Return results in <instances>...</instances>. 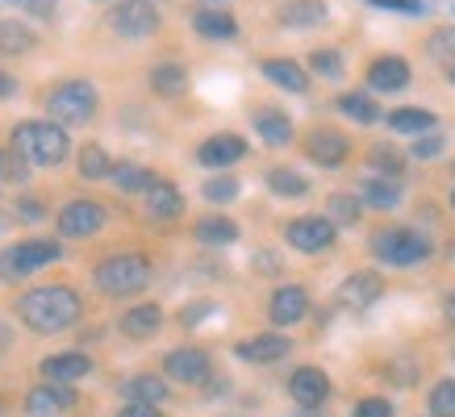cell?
I'll list each match as a JSON object with an SVG mask.
<instances>
[{"mask_svg":"<svg viewBox=\"0 0 455 417\" xmlns=\"http://www.w3.org/2000/svg\"><path fill=\"white\" fill-rule=\"evenodd\" d=\"M451 205H455V193H451Z\"/></svg>","mask_w":455,"mask_h":417,"instance_id":"53","label":"cell"},{"mask_svg":"<svg viewBox=\"0 0 455 417\" xmlns=\"http://www.w3.org/2000/svg\"><path fill=\"white\" fill-rule=\"evenodd\" d=\"M100 225H105V205H97V201H71L59 213V234L63 238H88L97 234Z\"/></svg>","mask_w":455,"mask_h":417,"instance_id":"10","label":"cell"},{"mask_svg":"<svg viewBox=\"0 0 455 417\" xmlns=\"http://www.w3.org/2000/svg\"><path fill=\"white\" fill-rule=\"evenodd\" d=\"M209 309H213V305H193V313H188L184 321H201V318H209Z\"/></svg>","mask_w":455,"mask_h":417,"instance_id":"50","label":"cell"},{"mask_svg":"<svg viewBox=\"0 0 455 417\" xmlns=\"http://www.w3.org/2000/svg\"><path fill=\"white\" fill-rule=\"evenodd\" d=\"M368 159H372V167L376 171H388V176H393V180H397L401 176V154L397 151H388V146H372V154H368Z\"/></svg>","mask_w":455,"mask_h":417,"instance_id":"41","label":"cell"},{"mask_svg":"<svg viewBox=\"0 0 455 417\" xmlns=\"http://www.w3.org/2000/svg\"><path fill=\"white\" fill-rule=\"evenodd\" d=\"M388 125H393L397 134H427V130H435V113L410 105V109H397V113H393V117H388Z\"/></svg>","mask_w":455,"mask_h":417,"instance_id":"31","label":"cell"},{"mask_svg":"<svg viewBox=\"0 0 455 417\" xmlns=\"http://www.w3.org/2000/svg\"><path fill=\"white\" fill-rule=\"evenodd\" d=\"M164 375H172L176 384H201L209 375V355L201 347H180L164 359Z\"/></svg>","mask_w":455,"mask_h":417,"instance_id":"12","label":"cell"},{"mask_svg":"<svg viewBox=\"0 0 455 417\" xmlns=\"http://www.w3.org/2000/svg\"><path fill=\"white\" fill-rule=\"evenodd\" d=\"M292 350V342L284 338V334H255V338H247V342H238L235 355L247 363H280L284 355Z\"/></svg>","mask_w":455,"mask_h":417,"instance_id":"17","label":"cell"},{"mask_svg":"<svg viewBox=\"0 0 455 417\" xmlns=\"http://www.w3.org/2000/svg\"><path fill=\"white\" fill-rule=\"evenodd\" d=\"M263 75L284 88V92H305L309 88V75H305L301 63H292V59H263Z\"/></svg>","mask_w":455,"mask_h":417,"instance_id":"22","label":"cell"},{"mask_svg":"<svg viewBox=\"0 0 455 417\" xmlns=\"http://www.w3.org/2000/svg\"><path fill=\"white\" fill-rule=\"evenodd\" d=\"M255 130H259V138L267 142V146H289L292 142V122L284 117V113H276V109L255 113Z\"/></svg>","mask_w":455,"mask_h":417,"instance_id":"28","label":"cell"},{"mask_svg":"<svg viewBox=\"0 0 455 417\" xmlns=\"http://www.w3.org/2000/svg\"><path fill=\"white\" fill-rule=\"evenodd\" d=\"M0 4H4V0H0Z\"/></svg>","mask_w":455,"mask_h":417,"instance_id":"54","label":"cell"},{"mask_svg":"<svg viewBox=\"0 0 455 417\" xmlns=\"http://www.w3.org/2000/svg\"><path fill=\"white\" fill-rule=\"evenodd\" d=\"M80 292L68 284H46V288H34L17 301V313L34 334H63L68 326L80 321Z\"/></svg>","mask_w":455,"mask_h":417,"instance_id":"1","label":"cell"},{"mask_svg":"<svg viewBox=\"0 0 455 417\" xmlns=\"http://www.w3.org/2000/svg\"><path fill=\"white\" fill-rule=\"evenodd\" d=\"M284 238H289V247L301 250V255H322V250H331V242H334V222H326V217H297V222H289Z\"/></svg>","mask_w":455,"mask_h":417,"instance_id":"8","label":"cell"},{"mask_svg":"<svg viewBox=\"0 0 455 417\" xmlns=\"http://www.w3.org/2000/svg\"><path fill=\"white\" fill-rule=\"evenodd\" d=\"M326 208H331V217H326V222H339V225H355L359 222V196L334 193L331 201H326Z\"/></svg>","mask_w":455,"mask_h":417,"instance_id":"36","label":"cell"},{"mask_svg":"<svg viewBox=\"0 0 455 417\" xmlns=\"http://www.w3.org/2000/svg\"><path fill=\"white\" fill-rule=\"evenodd\" d=\"M439 151H443V138H439V134H427V138L414 142V154H418V159H435Z\"/></svg>","mask_w":455,"mask_h":417,"instance_id":"46","label":"cell"},{"mask_svg":"<svg viewBox=\"0 0 455 417\" xmlns=\"http://www.w3.org/2000/svg\"><path fill=\"white\" fill-rule=\"evenodd\" d=\"M447 321H451V326H455V292H451V296H447Z\"/></svg>","mask_w":455,"mask_h":417,"instance_id":"51","label":"cell"},{"mask_svg":"<svg viewBox=\"0 0 455 417\" xmlns=\"http://www.w3.org/2000/svg\"><path fill=\"white\" fill-rule=\"evenodd\" d=\"M63 247L51 242V238H26V242H13V247L0 250V279H26L34 276L38 267L55 264Z\"/></svg>","mask_w":455,"mask_h":417,"instance_id":"5","label":"cell"},{"mask_svg":"<svg viewBox=\"0 0 455 417\" xmlns=\"http://www.w3.org/2000/svg\"><path fill=\"white\" fill-rule=\"evenodd\" d=\"M151 284V259L147 255H109L97 264V288L105 296H134Z\"/></svg>","mask_w":455,"mask_h":417,"instance_id":"4","label":"cell"},{"mask_svg":"<svg viewBox=\"0 0 455 417\" xmlns=\"http://www.w3.org/2000/svg\"><path fill=\"white\" fill-rule=\"evenodd\" d=\"M109 29L125 42H142L159 29V9L151 0H122L109 9Z\"/></svg>","mask_w":455,"mask_h":417,"instance_id":"7","label":"cell"},{"mask_svg":"<svg viewBox=\"0 0 455 417\" xmlns=\"http://www.w3.org/2000/svg\"><path fill=\"white\" fill-rule=\"evenodd\" d=\"M372 255L388 267H414L430 255V242L418 230H385L372 238Z\"/></svg>","mask_w":455,"mask_h":417,"instance_id":"6","label":"cell"},{"mask_svg":"<svg viewBox=\"0 0 455 417\" xmlns=\"http://www.w3.org/2000/svg\"><path fill=\"white\" fill-rule=\"evenodd\" d=\"M289 397L301 409H322V405L331 401V375L322 372V367H297L289 375Z\"/></svg>","mask_w":455,"mask_h":417,"instance_id":"9","label":"cell"},{"mask_svg":"<svg viewBox=\"0 0 455 417\" xmlns=\"http://www.w3.org/2000/svg\"><path fill=\"white\" fill-rule=\"evenodd\" d=\"M305 154H309L317 167H339L347 154H351V142H347V134H339V130H314V134L305 138Z\"/></svg>","mask_w":455,"mask_h":417,"instance_id":"14","label":"cell"},{"mask_svg":"<svg viewBox=\"0 0 455 417\" xmlns=\"http://www.w3.org/2000/svg\"><path fill=\"white\" fill-rule=\"evenodd\" d=\"M368 83H372L376 92H401V88L410 83V63L397 55L376 59L372 67H368Z\"/></svg>","mask_w":455,"mask_h":417,"instance_id":"20","label":"cell"},{"mask_svg":"<svg viewBox=\"0 0 455 417\" xmlns=\"http://www.w3.org/2000/svg\"><path fill=\"white\" fill-rule=\"evenodd\" d=\"M159 326H164V309L159 305H134V309H125V318H122L125 338H151V334H159Z\"/></svg>","mask_w":455,"mask_h":417,"instance_id":"23","label":"cell"},{"mask_svg":"<svg viewBox=\"0 0 455 417\" xmlns=\"http://www.w3.org/2000/svg\"><path fill=\"white\" fill-rule=\"evenodd\" d=\"M42 375L51 384H76L84 375H92V359L84 350H63V355H46L42 359Z\"/></svg>","mask_w":455,"mask_h":417,"instance_id":"15","label":"cell"},{"mask_svg":"<svg viewBox=\"0 0 455 417\" xmlns=\"http://www.w3.org/2000/svg\"><path fill=\"white\" fill-rule=\"evenodd\" d=\"M359 196L368 201L372 208H397L401 205V184L393 180V176H368L363 180V188H359Z\"/></svg>","mask_w":455,"mask_h":417,"instance_id":"25","label":"cell"},{"mask_svg":"<svg viewBox=\"0 0 455 417\" xmlns=\"http://www.w3.org/2000/svg\"><path fill=\"white\" fill-rule=\"evenodd\" d=\"M243 154H247V142L238 138V134H213V138L201 142L196 159L205 167H230V163H238Z\"/></svg>","mask_w":455,"mask_h":417,"instance_id":"19","label":"cell"},{"mask_svg":"<svg viewBox=\"0 0 455 417\" xmlns=\"http://www.w3.org/2000/svg\"><path fill=\"white\" fill-rule=\"evenodd\" d=\"M21 213H17V217H21V222H42V217H46V208L38 205V201H21Z\"/></svg>","mask_w":455,"mask_h":417,"instance_id":"48","label":"cell"},{"mask_svg":"<svg viewBox=\"0 0 455 417\" xmlns=\"http://www.w3.org/2000/svg\"><path fill=\"white\" fill-rule=\"evenodd\" d=\"M451 83H455V67H451Z\"/></svg>","mask_w":455,"mask_h":417,"instance_id":"52","label":"cell"},{"mask_svg":"<svg viewBox=\"0 0 455 417\" xmlns=\"http://www.w3.org/2000/svg\"><path fill=\"white\" fill-rule=\"evenodd\" d=\"M76 405V392L68 389V384H38V389L26 397V413L29 417H63Z\"/></svg>","mask_w":455,"mask_h":417,"instance_id":"13","label":"cell"},{"mask_svg":"<svg viewBox=\"0 0 455 417\" xmlns=\"http://www.w3.org/2000/svg\"><path fill=\"white\" fill-rule=\"evenodd\" d=\"M309 71H317L322 80H339L343 75V55L339 51H314L309 55Z\"/></svg>","mask_w":455,"mask_h":417,"instance_id":"39","label":"cell"},{"mask_svg":"<svg viewBox=\"0 0 455 417\" xmlns=\"http://www.w3.org/2000/svg\"><path fill=\"white\" fill-rule=\"evenodd\" d=\"M339 109H343L351 122H359V125L380 122V105H376L372 97H363V92H347V97H339Z\"/></svg>","mask_w":455,"mask_h":417,"instance_id":"32","label":"cell"},{"mask_svg":"<svg viewBox=\"0 0 455 417\" xmlns=\"http://www.w3.org/2000/svg\"><path fill=\"white\" fill-rule=\"evenodd\" d=\"M351 417H393V405L385 397H363V401L351 409Z\"/></svg>","mask_w":455,"mask_h":417,"instance_id":"42","label":"cell"},{"mask_svg":"<svg viewBox=\"0 0 455 417\" xmlns=\"http://www.w3.org/2000/svg\"><path fill=\"white\" fill-rule=\"evenodd\" d=\"M147 213L159 217V222H176L180 213H184V196H180L176 184H167L155 176V180L147 184Z\"/></svg>","mask_w":455,"mask_h":417,"instance_id":"18","label":"cell"},{"mask_svg":"<svg viewBox=\"0 0 455 417\" xmlns=\"http://www.w3.org/2000/svg\"><path fill=\"white\" fill-rule=\"evenodd\" d=\"M0 180H9V184L29 180V163L13 151V146H4V151H0Z\"/></svg>","mask_w":455,"mask_h":417,"instance_id":"38","label":"cell"},{"mask_svg":"<svg viewBox=\"0 0 455 417\" xmlns=\"http://www.w3.org/2000/svg\"><path fill=\"white\" fill-rule=\"evenodd\" d=\"M29 167H55L68 159V130L59 122H21L9 142Z\"/></svg>","mask_w":455,"mask_h":417,"instance_id":"2","label":"cell"},{"mask_svg":"<svg viewBox=\"0 0 455 417\" xmlns=\"http://www.w3.org/2000/svg\"><path fill=\"white\" fill-rule=\"evenodd\" d=\"M196 238L205 242V247H230V242H238V225L230 222V217H201L196 222Z\"/></svg>","mask_w":455,"mask_h":417,"instance_id":"29","label":"cell"},{"mask_svg":"<svg viewBox=\"0 0 455 417\" xmlns=\"http://www.w3.org/2000/svg\"><path fill=\"white\" fill-rule=\"evenodd\" d=\"M167 380L164 375H130V380H125L122 384V397L125 401H139V405H164L167 401Z\"/></svg>","mask_w":455,"mask_h":417,"instance_id":"21","label":"cell"},{"mask_svg":"<svg viewBox=\"0 0 455 417\" xmlns=\"http://www.w3.org/2000/svg\"><path fill=\"white\" fill-rule=\"evenodd\" d=\"M46 109H51V117L68 130V125L92 122L97 109H100V97H97V88H92L88 80H63V83H55V88L46 92Z\"/></svg>","mask_w":455,"mask_h":417,"instance_id":"3","label":"cell"},{"mask_svg":"<svg viewBox=\"0 0 455 417\" xmlns=\"http://www.w3.org/2000/svg\"><path fill=\"white\" fill-rule=\"evenodd\" d=\"M235 196H238L235 176H213V180H205V201H213V205H230Z\"/></svg>","mask_w":455,"mask_h":417,"instance_id":"40","label":"cell"},{"mask_svg":"<svg viewBox=\"0 0 455 417\" xmlns=\"http://www.w3.org/2000/svg\"><path fill=\"white\" fill-rule=\"evenodd\" d=\"M34 42H38V34L26 21H13V17L0 21V55H29Z\"/></svg>","mask_w":455,"mask_h":417,"instance_id":"26","label":"cell"},{"mask_svg":"<svg viewBox=\"0 0 455 417\" xmlns=\"http://www.w3.org/2000/svg\"><path fill=\"white\" fill-rule=\"evenodd\" d=\"M430 55L443 59V63H447V59L455 63V29H439V34L430 38Z\"/></svg>","mask_w":455,"mask_h":417,"instance_id":"43","label":"cell"},{"mask_svg":"<svg viewBox=\"0 0 455 417\" xmlns=\"http://www.w3.org/2000/svg\"><path fill=\"white\" fill-rule=\"evenodd\" d=\"M17 9H26L29 17H42V21H51L59 9V0H13Z\"/></svg>","mask_w":455,"mask_h":417,"instance_id":"44","label":"cell"},{"mask_svg":"<svg viewBox=\"0 0 455 417\" xmlns=\"http://www.w3.org/2000/svg\"><path fill=\"white\" fill-rule=\"evenodd\" d=\"M280 21L292 29L322 26V21H326V4H322V0H289V4L280 9Z\"/></svg>","mask_w":455,"mask_h":417,"instance_id":"27","label":"cell"},{"mask_svg":"<svg viewBox=\"0 0 455 417\" xmlns=\"http://www.w3.org/2000/svg\"><path fill=\"white\" fill-rule=\"evenodd\" d=\"M430 417H455V380H443L430 389V401H427Z\"/></svg>","mask_w":455,"mask_h":417,"instance_id":"37","label":"cell"},{"mask_svg":"<svg viewBox=\"0 0 455 417\" xmlns=\"http://www.w3.org/2000/svg\"><path fill=\"white\" fill-rule=\"evenodd\" d=\"M380 296H385V279L376 276V271H355V276H347L339 284V305H347V309H368Z\"/></svg>","mask_w":455,"mask_h":417,"instance_id":"11","label":"cell"},{"mask_svg":"<svg viewBox=\"0 0 455 417\" xmlns=\"http://www.w3.org/2000/svg\"><path fill=\"white\" fill-rule=\"evenodd\" d=\"M13 88H17V83L9 80V75H4V71H0V97H13Z\"/></svg>","mask_w":455,"mask_h":417,"instance_id":"49","label":"cell"},{"mask_svg":"<svg viewBox=\"0 0 455 417\" xmlns=\"http://www.w3.org/2000/svg\"><path fill=\"white\" fill-rule=\"evenodd\" d=\"M309 313V292L297 288V284H284V288L272 292V305H267V318L276 326H297V321Z\"/></svg>","mask_w":455,"mask_h":417,"instance_id":"16","label":"cell"},{"mask_svg":"<svg viewBox=\"0 0 455 417\" xmlns=\"http://www.w3.org/2000/svg\"><path fill=\"white\" fill-rule=\"evenodd\" d=\"M372 9H388V13H405V17H418L422 13V4L418 0H368Z\"/></svg>","mask_w":455,"mask_h":417,"instance_id":"45","label":"cell"},{"mask_svg":"<svg viewBox=\"0 0 455 417\" xmlns=\"http://www.w3.org/2000/svg\"><path fill=\"white\" fill-rule=\"evenodd\" d=\"M117 417H164L159 405H139V401H125V409H117Z\"/></svg>","mask_w":455,"mask_h":417,"instance_id":"47","label":"cell"},{"mask_svg":"<svg viewBox=\"0 0 455 417\" xmlns=\"http://www.w3.org/2000/svg\"><path fill=\"white\" fill-rule=\"evenodd\" d=\"M193 26H196V34L209 42H230L238 34V21L230 13H221V9H201V13L193 17Z\"/></svg>","mask_w":455,"mask_h":417,"instance_id":"24","label":"cell"},{"mask_svg":"<svg viewBox=\"0 0 455 417\" xmlns=\"http://www.w3.org/2000/svg\"><path fill=\"white\" fill-rule=\"evenodd\" d=\"M151 88L159 97H180V92L188 88V75H184L180 63H159V67L151 71Z\"/></svg>","mask_w":455,"mask_h":417,"instance_id":"30","label":"cell"},{"mask_svg":"<svg viewBox=\"0 0 455 417\" xmlns=\"http://www.w3.org/2000/svg\"><path fill=\"white\" fill-rule=\"evenodd\" d=\"M267 188H272L276 196H305L309 193L305 176H297L292 167H272V171H267Z\"/></svg>","mask_w":455,"mask_h":417,"instance_id":"35","label":"cell"},{"mask_svg":"<svg viewBox=\"0 0 455 417\" xmlns=\"http://www.w3.org/2000/svg\"><path fill=\"white\" fill-rule=\"evenodd\" d=\"M109 171H113V159L105 154V146L88 142L80 151V176L84 180H109Z\"/></svg>","mask_w":455,"mask_h":417,"instance_id":"33","label":"cell"},{"mask_svg":"<svg viewBox=\"0 0 455 417\" xmlns=\"http://www.w3.org/2000/svg\"><path fill=\"white\" fill-rule=\"evenodd\" d=\"M109 180L122 188V193H147V184L155 180L147 167H139V163H113V171H109Z\"/></svg>","mask_w":455,"mask_h":417,"instance_id":"34","label":"cell"}]
</instances>
